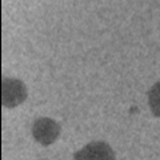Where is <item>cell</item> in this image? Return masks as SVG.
I'll return each mask as SVG.
<instances>
[{"instance_id": "6da1fadb", "label": "cell", "mask_w": 160, "mask_h": 160, "mask_svg": "<svg viewBox=\"0 0 160 160\" xmlns=\"http://www.w3.org/2000/svg\"><path fill=\"white\" fill-rule=\"evenodd\" d=\"M28 96L27 87L22 80L3 78L2 80V103L6 108H15L26 102Z\"/></svg>"}, {"instance_id": "7a4b0ae2", "label": "cell", "mask_w": 160, "mask_h": 160, "mask_svg": "<svg viewBox=\"0 0 160 160\" xmlns=\"http://www.w3.org/2000/svg\"><path fill=\"white\" fill-rule=\"evenodd\" d=\"M60 124L49 118H39L32 124V136L42 146H51L60 135Z\"/></svg>"}, {"instance_id": "3957f363", "label": "cell", "mask_w": 160, "mask_h": 160, "mask_svg": "<svg viewBox=\"0 0 160 160\" xmlns=\"http://www.w3.org/2000/svg\"><path fill=\"white\" fill-rule=\"evenodd\" d=\"M75 160H115L112 147L106 142H92L73 155Z\"/></svg>"}, {"instance_id": "277c9868", "label": "cell", "mask_w": 160, "mask_h": 160, "mask_svg": "<svg viewBox=\"0 0 160 160\" xmlns=\"http://www.w3.org/2000/svg\"><path fill=\"white\" fill-rule=\"evenodd\" d=\"M148 104L155 116L160 118V82L155 83L148 92Z\"/></svg>"}]
</instances>
